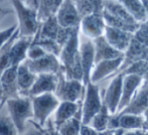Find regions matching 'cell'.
<instances>
[{
    "label": "cell",
    "instance_id": "cell-1",
    "mask_svg": "<svg viewBox=\"0 0 148 135\" xmlns=\"http://www.w3.org/2000/svg\"><path fill=\"white\" fill-rule=\"evenodd\" d=\"M79 29L80 27L74 30L71 38L62 47L60 56V61L62 63V71L66 79L83 82L84 73H83L82 63H81Z\"/></svg>",
    "mask_w": 148,
    "mask_h": 135
},
{
    "label": "cell",
    "instance_id": "cell-2",
    "mask_svg": "<svg viewBox=\"0 0 148 135\" xmlns=\"http://www.w3.org/2000/svg\"><path fill=\"white\" fill-rule=\"evenodd\" d=\"M103 16L107 26L133 34L140 26L120 1H104Z\"/></svg>",
    "mask_w": 148,
    "mask_h": 135
},
{
    "label": "cell",
    "instance_id": "cell-3",
    "mask_svg": "<svg viewBox=\"0 0 148 135\" xmlns=\"http://www.w3.org/2000/svg\"><path fill=\"white\" fill-rule=\"evenodd\" d=\"M18 19V30L21 37L34 38L40 27V22L37 17V10L30 8L24 1H12Z\"/></svg>",
    "mask_w": 148,
    "mask_h": 135
},
{
    "label": "cell",
    "instance_id": "cell-4",
    "mask_svg": "<svg viewBox=\"0 0 148 135\" xmlns=\"http://www.w3.org/2000/svg\"><path fill=\"white\" fill-rule=\"evenodd\" d=\"M8 115L13 121L18 133L21 134L25 128V123L33 118L32 102L29 97L20 96L18 98L9 99L6 101Z\"/></svg>",
    "mask_w": 148,
    "mask_h": 135
},
{
    "label": "cell",
    "instance_id": "cell-5",
    "mask_svg": "<svg viewBox=\"0 0 148 135\" xmlns=\"http://www.w3.org/2000/svg\"><path fill=\"white\" fill-rule=\"evenodd\" d=\"M86 94L85 85L82 81L66 79L64 72L59 77V84L55 95L60 102H72L78 103Z\"/></svg>",
    "mask_w": 148,
    "mask_h": 135
},
{
    "label": "cell",
    "instance_id": "cell-6",
    "mask_svg": "<svg viewBox=\"0 0 148 135\" xmlns=\"http://www.w3.org/2000/svg\"><path fill=\"white\" fill-rule=\"evenodd\" d=\"M33 119L40 127H43L49 120V116L57 111L60 105V100L55 94H45L32 97Z\"/></svg>",
    "mask_w": 148,
    "mask_h": 135
},
{
    "label": "cell",
    "instance_id": "cell-7",
    "mask_svg": "<svg viewBox=\"0 0 148 135\" xmlns=\"http://www.w3.org/2000/svg\"><path fill=\"white\" fill-rule=\"evenodd\" d=\"M86 87V94H85L84 103L82 105L83 125H89L93 118L101 111L103 107L99 86L97 84L90 83Z\"/></svg>",
    "mask_w": 148,
    "mask_h": 135
},
{
    "label": "cell",
    "instance_id": "cell-8",
    "mask_svg": "<svg viewBox=\"0 0 148 135\" xmlns=\"http://www.w3.org/2000/svg\"><path fill=\"white\" fill-rule=\"evenodd\" d=\"M81 63L84 73L83 83L85 86L91 83V70L95 64V45L94 40L83 35L80 40Z\"/></svg>",
    "mask_w": 148,
    "mask_h": 135
},
{
    "label": "cell",
    "instance_id": "cell-9",
    "mask_svg": "<svg viewBox=\"0 0 148 135\" xmlns=\"http://www.w3.org/2000/svg\"><path fill=\"white\" fill-rule=\"evenodd\" d=\"M123 74H118L115 78L111 80V83L104 92L103 104L109 110L110 114L116 115L118 106L122 96V86H123Z\"/></svg>",
    "mask_w": 148,
    "mask_h": 135
},
{
    "label": "cell",
    "instance_id": "cell-10",
    "mask_svg": "<svg viewBox=\"0 0 148 135\" xmlns=\"http://www.w3.org/2000/svg\"><path fill=\"white\" fill-rule=\"evenodd\" d=\"M28 68L35 75H45V74H53L60 75L62 73V66L60 59L55 55L47 53L43 58L36 61H26Z\"/></svg>",
    "mask_w": 148,
    "mask_h": 135
},
{
    "label": "cell",
    "instance_id": "cell-11",
    "mask_svg": "<svg viewBox=\"0 0 148 135\" xmlns=\"http://www.w3.org/2000/svg\"><path fill=\"white\" fill-rule=\"evenodd\" d=\"M18 34L19 30L15 34V36ZM32 42L33 38H28V37H20L13 42L11 41L8 47V58L11 67H18L22 63L27 61V53Z\"/></svg>",
    "mask_w": 148,
    "mask_h": 135
},
{
    "label": "cell",
    "instance_id": "cell-12",
    "mask_svg": "<svg viewBox=\"0 0 148 135\" xmlns=\"http://www.w3.org/2000/svg\"><path fill=\"white\" fill-rule=\"evenodd\" d=\"M57 20L64 28L80 27L82 18L79 15L75 1H62L59 11L57 13Z\"/></svg>",
    "mask_w": 148,
    "mask_h": 135
},
{
    "label": "cell",
    "instance_id": "cell-13",
    "mask_svg": "<svg viewBox=\"0 0 148 135\" xmlns=\"http://www.w3.org/2000/svg\"><path fill=\"white\" fill-rule=\"evenodd\" d=\"M59 77L60 75L53 74L38 75L32 88L28 92L27 97L32 98L45 94H55L59 84Z\"/></svg>",
    "mask_w": 148,
    "mask_h": 135
},
{
    "label": "cell",
    "instance_id": "cell-14",
    "mask_svg": "<svg viewBox=\"0 0 148 135\" xmlns=\"http://www.w3.org/2000/svg\"><path fill=\"white\" fill-rule=\"evenodd\" d=\"M83 35L89 38L96 39L103 36L106 29V22L103 14H92L83 18L80 24Z\"/></svg>",
    "mask_w": 148,
    "mask_h": 135
},
{
    "label": "cell",
    "instance_id": "cell-15",
    "mask_svg": "<svg viewBox=\"0 0 148 135\" xmlns=\"http://www.w3.org/2000/svg\"><path fill=\"white\" fill-rule=\"evenodd\" d=\"M1 85L3 90V101L20 97L17 82V67H11L2 73Z\"/></svg>",
    "mask_w": 148,
    "mask_h": 135
},
{
    "label": "cell",
    "instance_id": "cell-16",
    "mask_svg": "<svg viewBox=\"0 0 148 135\" xmlns=\"http://www.w3.org/2000/svg\"><path fill=\"white\" fill-rule=\"evenodd\" d=\"M142 82V78L136 75H126L123 78V86H122V96L121 101L118 106V110L116 115L122 112L127 106L130 104L131 100L133 99L136 89L140 86Z\"/></svg>",
    "mask_w": 148,
    "mask_h": 135
},
{
    "label": "cell",
    "instance_id": "cell-17",
    "mask_svg": "<svg viewBox=\"0 0 148 135\" xmlns=\"http://www.w3.org/2000/svg\"><path fill=\"white\" fill-rule=\"evenodd\" d=\"M148 109V84L144 83L143 86L138 92L135 94L133 99L131 100L130 104L120 112L117 115H138L140 116L142 113Z\"/></svg>",
    "mask_w": 148,
    "mask_h": 135
},
{
    "label": "cell",
    "instance_id": "cell-18",
    "mask_svg": "<svg viewBox=\"0 0 148 135\" xmlns=\"http://www.w3.org/2000/svg\"><path fill=\"white\" fill-rule=\"evenodd\" d=\"M105 37L108 42H109L114 49L124 53H126L129 45H130L131 40H132V37H133V34L123 32V30L110 27V26L106 25Z\"/></svg>",
    "mask_w": 148,
    "mask_h": 135
},
{
    "label": "cell",
    "instance_id": "cell-19",
    "mask_svg": "<svg viewBox=\"0 0 148 135\" xmlns=\"http://www.w3.org/2000/svg\"><path fill=\"white\" fill-rule=\"evenodd\" d=\"M123 62H124V57L116 60L103 61L101 63L97 64L96 68L94 69L93 73L91 75V83L97 84L103 79L112 77L114 72H117V71L120 70Z\"/></svg>",
    "mask_w": 148,
    "mask_h": 135
},
{
    "label": "cell",
    "instance_id": "cell-20",
    "mask_svg": "<svg viewBox=\"0 0 148 135\" xmlns=\"http://www.w3.org/2000/svg\"><path fill=\"white\" fill-rule=\"evenodd\" d=\"M95 45V64L101 63L103 61H109V60H116L119 58L124 57V53L115 49L109 42L107 41L105 36L98 37L94 39Z\"/></svg>",
    "mask_w": 148,
    "mask_h": 135
},
{
    "label": "cell",
    "instance_id": "cell-21",
    "mask_svg": "<svg viewBox=\"0 0 148 135\" xmlns=\"http://www.w3.org/2000/svg\"><path fill=\"white\" fill-rule=\"evenodd\" d=\"M144 126V118L138 115H113L110 118L108 129H117L122 128L124 130L139 129Z\"/></svg>",
    "mask_w": 148,
    "mask_h": 135
},
{
    "label": "cell",
    "instance_id": "cell-22",
    "mask_svg": "<svg viewBox=\"0 0 148 135\" xmlns=\"http://www.w3.org/2000/svg\"><path fill=\"white\" fill-rule=\"evenodd\" d=\"M81 103H72V102H60L55 114L53 125L59 128L66 121L76 117L77 114L81 111Z\"/></svg>",
    "mask_w": 148,
    "mask_h": 135
},
{
    "label": "cell",
    "instance_id": "cell-23",
    "mask_svg": "<svg viewBox=\"0 0 148 135\" xmlns=\"http://www.w3.org/2000/svg\"><path fill=\"white\" fill-rule=\"evenodd\" d=\"M37 78V75L32 73L30 69L28 68L27 63L24 62L20 66L17 67V82L19 87L20 95L24 97H27L28 92L32 88L33 84L35 83Z\"/></svg>",
    "mask_w": 148,
    "mask_h": 135
},
{
    "label": "cell",
    "instance_id": "cell-24",
    "mask_svg": "<svg viewBox=\"0 0 148 135\" xmlns=\"http://www.w3.org/2000/svg\"><path fill=\"white\" fill-rule=\"evenodd\" d=\"M62 26L59 24L57 17H51L45 20V22L40 23V27L37 32L35 39H51L57 41L58 35H59Z\"/></svg>",
    "mask_w": 148,
    "mask_h": 135
},
{
    "label": "cell",
    "instance_id": "cell-25",
    "mask_svg": "<svg viewBox=\"0 0 148 135\" xmlns=\"http://www.w3.org/2000/svg\"><path fill=\"white\" fill-rule=\"evenodd\" d=\"M80 17L85 18L92 14H103L104 1H75Z\"/></svg>",
    "mask_w": 148,
    "mask_h": 135
},
{
    "label": "cell",
    "instance_id": "cell-26",
    "mask_svg": "<svg viewBox=\"0 0 148 135\" xmlns=\"http://www.w3.org/2000/svg\"><path fill=\"white\" fill-rule=\"evenodd\" d=\"M62 1H39L37 9V17L40 23L51 17L57 16Z\"/></svg>",
    "mask_w": 148,
    "mask_h": 135
},
{
    "label": "cell",
    "instance_id": "cell-27",
    "mask_svg": "<svg viewBox=\"0 0 148 135\" xmlns=\"http://www.w3.org/2000/svg\"><path fill=\"white\" fill-rule=\"evenodd\" d=\"M138 23L148 21L147 13L142 1H120Z\"/></svg>",
    "mask_w": 148,
    "mask_h": 135
},
{
    "label": "cell",
    "instance_id": "cell-28",
    "mask_svg": "<svg viewBox=\"0 0 148 135\" xmlns=\"http://www.w3.org/2000/svg\"><path fill=\"white\" fill-rule=\"evenodd\" d=\"M82 125V109H81L76 117L66 121L57 129L60 131V135H80Z\"/></svg>",
    "mask_w": 148,
    "mask_h": 135
},
{
    "label": "cell",
    "instance_id": "cell-29",
    "mask_svg": "<svg viewBox=\"0 0 148 135\" xmlns=\"http://www.w3.org/2000/svg\"><path fill=\"white\" fill-rule=\"evenodd\" d=\"M110 112L109 110L107 109L105 105L103 104V107H102L101 111L93 118V120L91 121L90 125H91L92 128L98 131L99 133H102V132L106 131L108 129V124H109L110 121Z\"/></svg>",
    "mask_w": 148,
    "mask_h": 135
},
{
    "label": "cell",
    "instance_id": "cell-30",
    "mask_svg": "<svg viewBox=\"0 0 148 135\" xmlns=\"http://www.w3.org/2000/svg\"><path fill=\"white\" fill-rule=\"evenodd\" d=\"M0 135H19L9 115L0 116Z\"/></svg>",
    "mask_w": 148,
    "mask_h": 135
},
{
    "label": "cell",
    "instance_id": "cell-31",
    "mask_svg": "<svg viewBox=\"0 0 148 135\" xmlns=\"http://www.w3.org/2000/svg\"><path fill=\"white\" fill-rule=\"evenodd\" d=\"M133 37L141 45L148 47V21L140 23V26L137 32L133 34Z\"/></svg>",
    "mask_w": 148,
    "mask_h": 135
},
{
    "label": "cell",
    "instance_id": "cell-32",
    "mask_svg": "<svg viewBox=\"0 0 148 135\" xmlns=\"http://www.w3.org/2000/svg\"><path fill=\"white\" fill-rule=\"evenodd\" d=\"M47 53L37 43L32 42V45H30L29 49L27 53V61H36L41 58H43L45 56H47Z\"/></svg>",
    "mask_w": 148,
    "mask_h": 135
},
{
    "label": "cell",
    "instance_id": "cell-33",
    "mask_svg": "<svg viewBox=\"0 0 148 135\" xmlns=\"http://www.w3.org/2000/svg\"><path fill=\"white\" fill-rule=\"evenodd\" d=\"M18 29V25H12L0 32V51L8 43V41L13 37L15 32Z\"/></svg>",
    "mask_w": 148,
    "mask_h": 135
},
{
    "label": "cell",
    "instance_id": "cell-34",
    "mask_svg": "<svg viewBox=\"0 0 148 135\" xmlns=\"http://www.w3.org/2000/svg\"><path fill=\"white\" fill-rule=\"evenodd\" d=\"M80 135H100L98 131H96L94 128H92L89 125H82L81 127Z\"/></svg>",
    "mask_w": 148,
    "mask_h": 135
},
{
    "label": "cell",
    "instance_id": "cell-35",
    "mask_svg": "<svg viewBox=\"0 0 148 135\" xmlns=\"http://www.w3.org/2000/svg\"><path fill=\"white\" fill-rule=\"evenodd\" d=\"M125 130L122 128H117V129H107L106 131L100 133V135H124Z\"/></svg>",
    "mask_w": 148,
    "mask_h": 135
},
{
    "label": "cell",
    "instance_id": "cell-36",
    "mask_svg": "<svg viewBox=\"0 0 148 135\" xmlns=\"http://www.w3.org/2000/svg\"><path fill=\"white\" fill-rule=\"evenodd\" d=\"M43 135H60V131L56 128V126H51V127H47L45 129L42 130Z\"/></svg>",
    "mask_w": 148,
    "mask_h": 135
},
{
    "label": "cell",
    "instance_id": "cell-37",
    "mask_svg": "<svg viewBox=\"0 0 148 135\" xmlns=\"http://www.w3.org/2000/svg\"><path fill=\"white\" fill-rule=\"evenodd\" d=\"M124 135H148V131L146 130H135V131L125 132Z\"/></svg>",
    "mask_w": 148,
    "mask_h": 135
},
{
    "label": "cell",
    "instance_id": "cell-38",
    "mask_svg": "<svg viewBox=\"0 0 148 135\" xmlns=\"http://www.w3.org/2000/svg\"><path fill=\"white\" fill-rule=\"evenodd\" d=\"M145 118H144V126H143V129L148 131V109L145 111Z\"/></svg>",
    "mask_w": 148,
    "mask_h": 135
},
{
    "label": "cell",
    "instance_id": "cell-39",
    "mask_svg": "<svg viewBox=\"0 0 148 135\" xmlns=\"http://www.w3.org/2000/svg\"><path fill=\"white\" fill-rule=\"evenodd\" d=\"M0 100L3 101V90H2V85H1V77H0Z\"/></svg>",
    "mask_w": 148,
    "mask_h": 135
},
{
    "label": "cell",
    "instance_id": "cell-40",
    "mask_svg": "<svg viewBox=\"0 0 148 135\" xmlns=\"http://www.w3.org/2000/svg\"><path fill=\"white\" fill-rule=\"evenodd\" d=\"M143 79H144V83H147L148 84V66H147V69H146V72H145L144 76H143Z\"/></svg>",
    "mask_w": 148,
    "mask_h": 135
},
{
    "label": "cell",
    "instance_id": "cell-41",
    "mask_svg": "<svg viewBox=\"0 0 148 135\" xmlns=\"http://www.w3.org/2000/svg\"><path fill=\"white\" fill-rule=\"evenodd\" d=\"M27 135H43V133H42V130H40V131H33Z\"/></svg>",
    "mask_w": 148,
    "mask_h": 135
},
{
    "label": "cell",
    "instance_id": "cell-42",
    "mask_svg": "<svg viewBox=\"0 0 148 135\" xmlns=\"http://www.w3.org/2000/svg\"><path fill=\"white\" fill-rule=\"evenodd\" d=\"M143 2V5L145 7V10H146V13H147V18H148V1H142Z\"/></svg>",
    "mask_w": 148,
    "mask_h": 135
}]
</instances>
